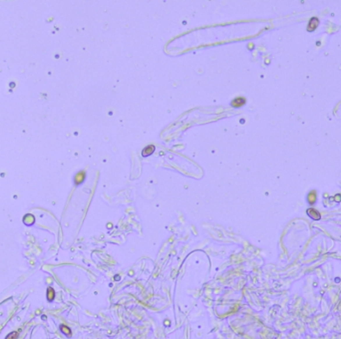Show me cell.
Listing matches in <instances>:
<instances>
[{"label":"cell","mask_w":341,"mask_h":339,"mask_svg":"<svg viewBox=\"0 0 341 339\" xmlns=\"http://www.w3.org/2000/svg\"><path fill=\"white\" fill-rule=\"evenodd\" d=\"M306 214L307 216L310 217V219H312L313 221H319V219H321V214H319L318 210H316L315 209H312V207H310V209H308L306 210Z\"/></svg>","instance_id":"obj_1"},{"label":"cell","mask_w":341,"mask_h":339,"mask_svg":"<svg viewBox=\"0 0 341 339\" xmlns=\"http://www.w3.org/2000/svg\"><path fill=\"white\" fill-rule=\"evenodd\" d=\"M318 25H319V20H318V18L312 17L311 19L309 20V23H308L307 31H308V32H313L314 30L316 29L317 27H318Z\"/></svg>","instance_id":"obj_2"},{"label":"cell","mask_w":341,"mask_h":339,"mask_svg":"<svg viewBox=\"0 0 341 339\" xmlns=\"http://www.w3.org/2000/svg\"><path fill=\"white\" fill-rule=\"evenodd\" d=\"M246 98L237 97V98H235V99L232 100V103H230V105H232V107H233V108H239V107L244 106V105L246 104Z\"/></svg>","instance_id":"obj_3"},{"label":"cell","mask_w":341,"mask_h":339,"mask_svg":"<svg viewBox=\"0 0 341 339\" xmlns=\"http://www.w3.org/2000/svg\"><path fill=\"white\" fill-rule=\"evenodd\" d=\"M155 152V146L154 145H149V146L145 147L142 151V156L143 157H149Z\"/></svg>","instance_id":"obj_4"},{"label":"cell","mask_w":341,"mask_h":339,"mask_svg":"<svg viewBox=\"0 0 341 339\" xmlns=\"http://www.w3.org/2000/svg\"><path fill=\"white\" fill-rule=\"evenodd\" d=\"M317 200V197H316V191H311L309 194H308L307 196V202L309 205H314L315 202H316Z\"/></svg>","instance_id":"obj_5"},{"label":"cell","mask_w":341,"mask_h":339,"mask_svg":"<svg viewBox=\"0 0 341 339\" xmlns=\"http://www.w3.org/2000/svg\"><path fill=\"white\" fill-rule=\"evenodd\" d=\"M54 297H55L54 289L51 288V287H49V288L47 289V299H48V301H50V302H51V301H53Z\"/></svg>","instance_id":"obj_6"},{"label":"cell","mask_w":341,"mask_h":339,"mask_svg":"<svg viewBox=\"0 0 341 339\" xmlns=\"http://www.w3.org/2000/svg\"><path fill=\"white\" fill-rule=\"evenodd\" d=\"M84 179H85V174H84L83 172L79 173V174L75 177V183H76L77 184H81V183H82V182L84 181Z\"/></svg>","instance_id":"obj_7"},{"label":"cell","mask_w":341,"mask_h":339,"mask_svg":"<svg viewBox=\"0 0 341 339\" xmlns=\"http://www.w3.org/2000/svg\"><path fill=\"white\" fill-rule=\"evenodd\" d=\"M60 330L62 331L63 333L65 334V335H67V336H70L72 334V332H71V329L69 328L68 326H66V325H60Z\"/></svg>","instance_id":"obj_8"},{"label":"cell","mask_w":341,"mask_h":339,"mask_svg":"<svg viewBox=\"0 0 341 339\" xmlns=\"http://www.w3.org/2000/svg\"><path fill=\"white\" fill-rule=\"evenodd\" d=\"M18 337V332H15V331H13V332L9 333L8 335L6 336L5 339H17Z\"/></svg>","instance_id":"obj_9"},{"label":"cell","mask_w":341,"mask_h":339,"mask_svg":"<svg viewBox=\"0 0 341 339\" xmlns=\"http://www.w3.org/2000/svg\"><path fill=\"white\" fill-rule=\"evenodd\" d=\"M335 200L337 203H339V202H341V196L340 195H337V196H335Z\"/></svg>","instance_id":"obj_10"}]
</instances>
